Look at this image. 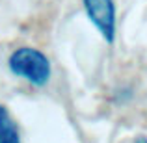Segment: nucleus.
I'll return each instance as SVG.
<instances>
[{
  "label": "nucleus",
  "mask_w": 147,
  "mask_h": 143,
  "mask_svg": "<svg viewBox=\"0 0 147 143\" xmlns=\"http://www.w3.org/2000/svg\"><path fill=\"white\" fill-rule=\"evenodd\" d=\"M91 24L99 30L106 43L115 41V4L114 0H82Z\"/></svg>",
  "instance_id": "obj_2"
},
{
  "label": "nucleus",
  "mask_w": 147,
  "mask_h": 143,
  "mask_svg": "<svg viewBox=\"0 0 147 143\" xmlns=\"http://www.w3.org/2000/svg\"><path fill=\"white\" fill-rule=\"evenodd\" d=\"M134 143H147V136H138L134 140Z\"/></svg>",
  "instance_id": "obj_4"
},
{
  "label": "nucleus",
  "mask_w": 147,
  "mask_h": 143,
  "mask_svg": "<svg viewBox=\"0 0 147 143\" xmlns=\"http://www.w3.org/2000/svg\"><path fill=\"white\" fill-rule=\"evenodd\" d=\"M0 143H21L19 126L2 102H0Z\"/></svg>",
  "instance_id": "obj_3"
},
{
  "label": "nucleus",
  "mask_w": 147,
  "mask_h": 143,
  "mask_svg": "<svg viewBox=\"0 0 147 143\" xmlns=\"http://www.w3.org/2000/svg\"><path fill=\"white\" fill-rule=\"evenodd\" d=\"M7 67L9 73L17 78H24L32 86L43 87L47 86L52 75L50 60L41 52L39 48L34 47H19L7 58Z\"/></svg>",
  "instance_id": "obj_1"
}]
</instances>
